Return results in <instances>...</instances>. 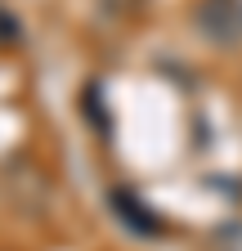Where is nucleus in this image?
Segmentation results:
<instances>
[{
  "instance_id": "f257e3e1",
  "label": "nucleus",
  "mask_w": 242,
  "mask_h": 251,
  "mask_svg": "<svg viewBox=\"0 0 242 251\" xmlns=\"http://www.w3.org/2000/svg\"><path fill=\"white\" fill-rule=\"evenodd\" d=\"M193 27L216 50L242 45V0H202L193 9Z\"/></svg>"
}]
</instances>
